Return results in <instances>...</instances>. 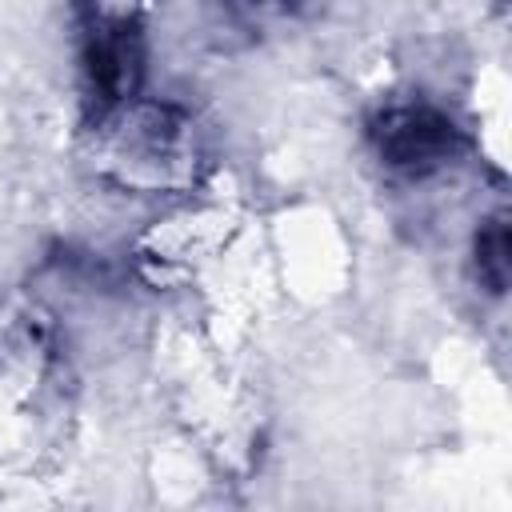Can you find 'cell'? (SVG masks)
Listing matches in <instances>:
<instances>
[{"instance_id": "cell-5", "label": "cell", "mask_w": 512, "mask_h": 512, "mask_svg": "<svg viewBox=\"0 0 512 512\" xmlns=\"http://www.w3.org/2000/svg\"><path fill=\"white\" fill-rule=\"evenodd\" d=\"M240 4H268V0H240Z\"/></svg>"}, {"instance_id": "cell-3", "label": "cell", "mask_w": 512, "mask_h": 512, "mask_svg": "<svg viewBox=\"0 0 512 512\" xmlns=\"http://www.w3.org/2000/svg\"><path fill=\"white\" fill-rule=\"evenodd\" d=\"M120 116H128V128L116 132V156L124 164V180L172 188L192 176V168H184L188 156L184 120H172L168 108H144L140 116H132V104L120 108Z\"/></svg>"}, {"instance_id": "cell-4", "label": "cell", "mask_w": 512, "mask_h": 512, "mask_svg": "<svg viewBox=\"0 0 512 512\" xmlns=\"http://www.w3.org/2000/svg\"><path fill=\"white\" fill-rule=\"evenodd\" d=\"M476 280L492 296H500L508 288V228L500 216L476 232Z\"/></svg>"}, {"instance_id": "cell-2", "label": "cell", "mask_w": 512, "mask_h": 512, "mask_svg": "<svg viewBox=\"0 0 512 512\" xmlns=\"http://www.w3.org/2000/svg\"><path fill=\"white\" fill-rule=\"evenodd\" d=\"M376 156L404 176H428L444 164H452L464 148L460 128L452 116H444L436 104L424 100H392L384 104L368 124Z\"/></svg>"}, {"instance_id": "cell-1", "label": "cell", "mask_w": 512, "mask_h": 512, "mask_svg": "<svg viewBox=\"0 0 512 512\" xmlns=\"http://www.w3.org/2000/svg\"><path fill=\"white\" fill-rule=\"evenodd\" d=\"M144 16L148 0H80V76L96 120L136 104L144 84Z\"/></svg>"}]
</instances>
